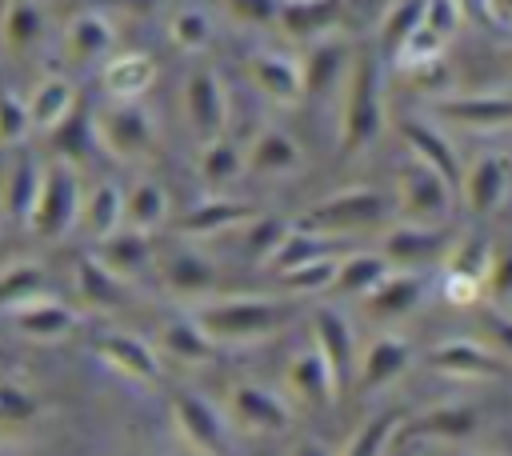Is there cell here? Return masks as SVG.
I'll return each instance as SVG.
<instances>
[{"instance_id": "5bb4252c", "label": "cell", "mask_w": 512, "mask_h": 456, "mask_svg": "<svg viewBox=\"0 0 512 456\" xmlns=\"http://www.w3.org/2000/svg\"><path fill=\"white\" fill-rule=\"evenodd\" d=\"M424 292H428V276L424 272H416V268H392L360 304H364V312L376 324H396V320H404L408 312L420 308Z\"/></svg>"}, {"instance_id": "4fadbf2b", "label": "cell", "mask_w": 512, "mask_h": 456, "mask_svg": "<svg viewBox=\"0 0 512 456\" xmlns=\"http://www.w3.org/2000/svg\"><path fill=\"white\" fill-rule=\"evenodd\" d=\"M308 320H312V344L320 348V356L328 360V368L336 372V384L344 392L348 384H356V364H360L352 320L340 308H332V304H320Z\"/></svg>"}, {"instance_id": "681fc988", "label": "cell", "mask_w": 512, "mask_h": 456, "mask_svg": "<svg viewBox=\"0 0 512 456\" xmlns=\"http://www.w3.org/2000/svg\"><path fill=\"white\" fill-rule=\"evenodd\" d=\"M92 136H96V120H88L84 104H76L72 116H68L60 128H52V144H56V152H64V156H80Z\"/></svg>"}, {"instance_id": "836d02e7", "label": "cell", "mask_w": 512, "mask_h": 456, "mask_svg": "<svg viewBox=\"0 0 512 456\" xmlns=\"http://www.w3.org/2000/svg\"><path fill=\"white\" fill-rule=\"evenodd\" d=\"M320 256H340L336 236H324V232H312L304 224H292V232L284 236V244L272 252V260L264 268L284 272V268H296V264H308V260H320Z\"/></svg>"}, {"instance_id": "ba28073f", "label": "cell", "mask_w": 512, "mask_h": 456, "mask_svg": "<svg viewBox=\"0 0 512 456\" xmlns=\"http://www.w3.org/2000/svg\"><path fill=\"white\" fill-rule=\"evenodd\" d=\"M432 120L468 128V132H496L512 128V92H456L432 100Z\"/></svg>"}, {"instance_id": "6da1fadb", "label": "cell", "mask_w": 512, "mask_h": 456, "mask_svg": "<svg viewBox=\"0 0 512 456\" xmlns=\"http://www.w3.org/2000/svg\"><path fill=\"white\" fill-rule=\"evenodd\" d=\"M188 312L224 348V344H256L284 332L300 308L276 296H228V300H200Z\"/></svg>"}, {"instance_id": "f1b7e54d", "label": "cell", "mask_w": 512, "mask_h": 456, "mask_svg": "<svg viewBox=\"0 0 512 456\" xmlns=\"http://www.w3.org/2000/svg\"><path fill=\"white\" fill-rule=\"evenodd\" d=\"M352 60H356V56L348 52L344 40H332V36L316 40L312 52L304 56V88H308V96H320V92H328L340 76H348Z\"/></svg>"}, {"instance_id": "2e32d148", "label": "cell", "mask_w": 512, "mask_h": 456, "mask_svg": "<svg viewBox=\"0 0 512 456\" xmlns=\"http://www.w3.org/2000/svg\"><path fill=\"white\" fill-rule=\"evenodd\" d=\"M284 392H288V400L300 404V408H328V404L336 400V392H340L336 372L328 368V360L320 356L316 344H312V348H300V352L292 356V364H288V372H284Z\"/></svg>"}, {"instance_id": "f35d334b", "label": "cell", "mask_w": 512, "mask_h": 456, "mask_svg": "<svg viewBox=\"0 0 512 456\" xmlns=\"http://www.w3.org/2000/svg\"><path fill=\"white\" fill-rule=\"evenodd\" d=\"M424 12H428V0H392L380 20V52L396 60V52L408 44V36L424 24Z\"/></svg>"}, {"instance_id": "603a6c76", "label": "cell", "mask_w": 512, "mask_h": 456, "mask_svg": "<svg viewBox=\"0 0 512 456\" xmlns=\"http://www.w3.org/2000/svg\"><path fill=\"white\" fill-rule=\"evenodd\" d=\"M344 4L348 0H284L276 24L292 40H324L344 16Z\"/></svg>"}, {"instance_id": "6125c7cd", "label": "cell", "mask_w": 512, "mask_h": 456, "mask_svg": "<svg viewBox=\"0 0 512 456\" xmlns=\"http://www.w3.org/2000/svg\"><path fill=\"white\" fill-rule=\"evenodd\" d=\"M508 60H512V44H508Z\"/></svg>"}, {"instance_id": "9a60e30c", "label": "cell", "mask_w": 512, "mask_h": 456, "mask_svg": "<svg viewBox=\"0 0 512 456\" xmlns=\"http://www.w3.org/2000/svg\"><path fill=\"white\" fill-rule=\"evenodd\" d=\"M184 112H188V124L192 132L208 144L216 136H224V120H228V96H224V84L212 68H196L188 80H184Z\"/></svg>"}, {"instance_id": "b9f144b4", "label": "cell", "mask_w": 512, "mask_h": 456, "mask_svg": "<svg viewBox=\"0 0 512 456\" xmlns=\"http://www.w3.org/2000/svg\"><path fill=\"white\" fill-rule=\"evenodd\" d=\"M240 168H244V152H240V144H236L228 132L204 144V152H200V180H204L208 188L232 184V180L240 176Z\"/></svg>"}, {"instance_id": "7bdbcfd3", "label": "cell", "mask_w": 512, "mask_h": 456, "mask_svg": "<svg viewBox=\"0 0 512 456\" xmlns=\"http://www.w3.org/2000/svg\"><path fill=\"white\" fill-rule=\"evenodd\" d=\"M336 272H340V256H320V260L284 268L280 284L288 292H296V296H316V292H332L336 288Z\"/></svg>"}, {"instance_id": "9f6ffc18", "label": "cell", "mask_w": 512, "mask_h": 456, "mask_svg": "<svg viewBox=\"0 0 512 456\" xmlns=\"http://www.w3.org/2000/svg\"><path fill=\"white\" fill-rule=\"evenodd\" d=\"M460 8H464V20L468 24H480V28H496L500 24L496 0H460Z\"/></svg>"}, {"instance_id": "8fae6325", "label": "cell", "mask_w": 512, "mask_h": 456, "mask_svg": "<svg viewBox=\"0 0 512 456\" xmlns=\"http://www.w3.org/2000/svg\"><path fill=\"white\" fill-rule=\"evenodd\" d=\"M428 368L464 384H484L508 376V356L500 348H484L480 340H440L428 352Z\"/></svg>"}, {"instance_id": "cb8c5ba5", "label": "cell", "mask_w": 512, "mask_h": 456, "mask_svg": "<svg viewBox=\"0 0 512 456\" xmlns=\"http://www.w3.org/2000/svg\"><path fill=\"white\" fill-rule=\"evenodd\" d=\"M8 316H12V324H16V332H20V336L44 340V344L64 340V336L76 328V312H72L68 304L52 300V296H36V300L20 304V308H16V312H8Z\"/></svg>"}, {"instance_id": "60d3db41", "label": "cell", "mask_w": 512, "mask_h": 456, "mask_svg": "<svg viewBox=\"0 0 512 456\" xmlns=\"http://www.w3.org/2000/svg\"><path fill=\"white\" fill-rule=\"evenodd\" d=\"M44 296V268L40 260H16L0 272V312H16L20 304Z\"/></svg>"}, {"instance_id": "ffe728a7", "label": "cell", "mask_w": 512, "mask_h": 456, "mask_svg": "<svg viewBox=\"0 0 512 456\" xmlns=\"http://www.w3.org/2000/svg\"><path fill=\"white\" fill-rule=\"evenodd\" d=\"M248 72H252V84L272 104H296L300 96H308V88H304V60H296V56H284V52H252Z\"/></svg>"}, {"instance_id": "d6a6232c", "label": "cell", "mask_w": 512, "mask_h": 456, "mask_svg": "<svg viewBox=\"0 0 512 456\" xmlns=\"http://www.w3.org/2000/svg\"><path fill=\"white\" fill-rule=\"evenodd\" d=\"M388 272H392V260L384 252H348V256H340V272H336V288L332 292L364 300Z\"/></svg>"}, {"instance_id": "9c48e42d", "label": "cell", "mask_w": 512, "mask_h": 456, "mask_svg": "<svg viewBox=\"0 0 512 456\" xmlns=\"http://www.w3.org/2000/svg\"><path fill=\"white\" fill-rule=\"evenodd\" d=\"M172 420L184 436V444L200 456H224L228 452V412H220L212 400L196 396V392H176L172 396Z\"/></svg>"}, {"instance_id": "ac0fdd59", "label": "cell", "mask_w": 512, "mask_h": 456, "mask_svg": "<svg viewBox=\"0 0 512 456\" xmlns=\"http://www.w3.org/2000/svg\"><path fill=\"white\" fill-rule=\"evenodd\" d=\"M96 356L112 372H120L124 380H132V384H156L160 380V356H156V348L148 340L132 336V332H104L96 340Z\"/></svg>"}, {"instance_id": "e0dca14e", "label": "cell", "mask_w": 512, "mask_h": 456, "mask_svg": "<svg viewBox=\"0 0 512 456\" xmlns=\"http://www.w3.org/2000/svg\"><path fill=\"white\" fill-rule=\"evenodd\" d=\"M412 364V344L396 332H380L364 352H360V364H356V388L360 392H380L388 384H396Z\"/></svg>"}, {"instance_id": "91938a15", "label": "cell", "mask_w": 512, "mask_h": 456, "mask_svg": "<svg viewBox=\"0 0 512 456\" xmlns=\"http://www.w3.org/2000/svg\"><path fill=\"white\" fill-rule=\"evenodd\" d=\"M496 12H500V24H512V0H496Z\"/></svg>"}, {"instance_id": "30bf717a", "label": "cell", "mask_w": 512, "mask_h": 456, "mask_svg": "<svg viewBox=\"0 0 512 456\" xmlns=\"http://www.w3.org/2000/svg\"><path fill=\"white\" fill-rule=\"evenodd\" d=\"M452 244H456V236L444 224H412V220H404V224L384 232V248L380 252L392 260V268L424 272L428 264H444Z\"/></svg>"}, {"instance_id": "8d00e7d4", "label": "cell", "mask_w": 512, "mask_h": 456, "mask_svg": "<svg viewBox=\"0 0 512 456\" xmlns=\"http://www.w3.org/2000/svg\"><path fill=\"white\" fill-rule=\"evenodd\" d=\"M40 180H44V168L32 164V160H20V164L8 172L0 200H4V216H8L12 224H28L32 204H36V196H40Z\"/></svg>"}, {"instance_id": "5b68a950", "label": "cell", "mask_w": 512, "mask_h": 456, "mask_svg": "<svg viewBox=\"0 0 512 456\" xmlns=\"http://www.w3.org/2000/svg\"><path fill=\"white\" fill-rule=\"evenodd\" d=\"M80 208H84V192H80L76 172L68 164H48L44 180H40V196L28 216V228L44 240H56L80 224Z\"/></svg>"}, {"instance_id": "11a10c76", "label": "cell", "mask_w": 512, "mask_h": 456, "mask_svg": "<svg viewBox=\"0 0 512 456\" xmlns=\"http://www.w3.org/2000/svg\"><path fill=\"white\" fill-rule=\"evenodd\" d=\"M488 328H492L496 348L512 360V312H508V308H492V312H488Z\"/></svg>"}, {"instance_id": "94428289", "label": "cell", "mask_w": 512, "mask_h": 456, "mask_svg": "<svg viewBox=\"0 0 512 456\" xmlns=\"http://www.w3.org/2000/svg\"><path fill=\"white\" fill-rule=\"evenodd\" d=\"M112 4H124V8H152V4H160V0H112Z\"/></svg>"}, {"instance_id": "ab89813d", "label": "cell", "mask_w": 512, "mask_h": 456, "mask_svg": "<svg viewBox=\"0 0 512 456\" xmlns=\"http://www.w3.org/2000/svg\"><path fill=\"white\" fill-rule=\"evenodd\" d=\"M116 44V32L108 24L104 12H80L72 24H68V52L76 60H96L104 56L108 48Z\"/></svg>"}, {"instance_id": "7402d4cb", "label": "cell", "mask_w": 512, "mask_h": 456, "mask_svg": "<svg viewBox=\"0 0 512 456\" xmlns=\"http://www.w3.org/2000/svg\"><path fill=\"white\" fill-rule=\"evenodd\" d=\"M160 272H164V284L176 292V296H208L216 284H220V272L216 264L196 252L192 244H176L160 256Z\"/></svg>"}, {"instance_id": "74e56055", "label": "cell", "mask_w": 512, "mask_h": 456, "mask_svg": "<svg viewBox=\"0 0 512 456\" xmlns=\"http://www.w3.org/2000/svg\"><path fill=\"white\" fill-rule=\"evenodd\" d=\"M164 216H168V192L156 180H136L124 192V224L128 228L152 232V228L164 224Z\"/></svg>"}, {"instance_id": "d590c367", "label": "cell", "mask_w": 512, "mask_h": 456, "mask_svg": "<svg viewBox=\"0 0 512 456\" xmlns=\"http://www.w3.org/2000/svg\"><path fill=\"white\" fill-rule=\"evenodd\" d=\"M0 36L8 52H28L44 36V8L36 0H8L0 16Z\"/></svg>"}, {"instance_id": "3957f363", "label": "cell", "mask_w": 512, "mask_h": 456, "mask_svg": "<svg viewBox=\"0 0 512 456\" xmlns=\"http://www.w3.org/2000/svg\"><path fill=\"white\" fill-rule=\"evenodd\" d=\"M396 216V200H388L380 188H340L312 204L300 224L324 236H352V232H380Z\"/></svg>"}, {"instance_id": "52a82bcc", "label": "cell", "mask_w": 512, "mask_h": 456, "mask_svg": "<svg viewBox=\"0 0 512 456\" xmlns=\"http://www.w3.org/2000/svg\"><path fill=\"white\" fill-rule=\"evenodd\" d=\"M224 412H228L232 428L260 432V436H280L292 424V400H284L280 392H272L264 384H252V380H240V384L228 388Z\"/></svg>"}, {"instance_id": "4316f807", "label": "cell", "mask_w": 512, "mask_h": 456, "mask_svg": "<svg viewBox=\"0 0 512 456\" xmlns=\"http://www.w3.org/2000/svg\"><path fill=\"white\" fill-rule=\"evenodd\" d=\"M300 164H304V152L284 128H264L248 148V168L256 176H292L300 172Z\"/></svg>"}, {"instance_id": "6f0895ef", "label": "cell", "mask_w": 512, "mask_h": 456, "mask_svg": "<svg viewBox=\"0 0 512 456\" xmlns=\"http://www.w3.org/2000/svg\"><path fill=\"white\" fill-rule=\"evenodd\" d=\"M280 4H284V0H232V8H236L244 20H260V24L276 20V16H280Z\"/></svg>"}, {"instance_id": "484cf974", "label": "cell", "mask_w": 512, "mask_h": 456, "mask_svg": "<svg viewBox=\"0 0 512 456\" xmlns=\"http://www.w3.org/2000/svg\"><path fill=\"white\" fill-rule=\"evenodd\" d=\"M76 288L100 312H116V308L128 304V276L108 268L100 256H80L76 260Z\"/></svg>"}, {"instance_id": "f6af8a7d", "label": "cell", "mask_w": 512, "mask_h": 456, "mask_svg": "<svg viewBox=\"0 0 512 456\" xmlns=\"http://www.w3.org/2000/svg\"><path fill=\"white\" fill-rule=\"evenodd\" d=\"M36 416H40V396L28 384L0 380V432L28 428Z\"/></svg>"}, {"instance_id": "db71d44e", "label": "cell", "mask_w": 512, "mask_h": 456, "mask_svg": "<svg viewBox=\"0 0 512 456\" xmlns=\"http://www.w3.org/2000/svg\"><path fill=\"white\" fill-rule=\"evenodd\" d=\"M424 24H428L432 32H440L444 40H452V36L460 32V24H468V20H464V8H460V0H428Z\"/></svg>"}, {"instance_id": "680465c9", "label": "cell", "mask_w": 512, "mask_h": 456, "mask_svg": "<svg viewBox=\"0 0 512 456\" xmlns=\"http://www.w3.org/2000/svg\"><path fill=\"white\" fill-rule=\"evenodd\" d=\"M288 456H336V452H332L324 440L304 436V440H296V444H292V452H288Z\"/></svg>"}, {"instance_id": "83f0119b", "label": "cell", "mask_w": 512, "mask_h": 456, "mask_svg": "<svg viewBox=\"0 0 512 456\" xmlns=\"http://www.w3.org/2000/svg\"><path fill=\"white\" fill-rule=\"evenodd\" d=\"M476 432V412L464 404H440L428 408L420 416H412L408 424L400 420L396 436H424V440H468Z\"/></svg>"}, {"instance_id": "7a4b0ae2", "label": "cell", "mask_w": 512, "mask_h": 456, "mask_svg": "<svg viewBox=\"0 0 512 456\" xmlns=\"http://www.w3.org/2000/svg\"><path fill=\"white\" fill-rule=\"evenodd\" d=\"M384 128V72L376 52H356L344 76V108H340V152L356 156L376 144Z\"/></svg>"}, {"instance_id": "f5cc1de1", "label": "cell", "mask_w": 512, "mask_h": 456, "mask_svg": "<svg viewBox=\"0 0 512 456\" xmlns=\"http://www.w3.org/2000/svg\"><path fill=\"white\" fill-rule=\"evenodd\" d=\"M440 296H444L448 304H460V308H464V304H476V300L484 296V280L444 268V272H440Z\"/></svg>"}, {"instance_id": "d6986e66", "label": "cell", "mask_w": 512, "mask_h": 456, "mask_svg": "<svg viewBox=\"0 0 512 456\" xmlns=\"http://www.w3.org/2000/svg\"><path fill=\"white\" fill-rule=\"evenodd\" d=\"M400 136H404V144H408V152H412L416 160L432 164L440 176H448V180L460 188V180H464V164H460V152L452 148V140L440 132V124H436V120L404 116V120H400Z\"/></svg>"}, {"instance_id": "bcb514c9", "label": "cell", "mask_w": 512, "mask_h": 456, "mask_svg": "<svg viewBox=\"0 0 512 456\" xmlns=\"http://www.w3.org/2000/svg\"><path fill=\"white\" fill-rule=\"evenodd\" d=\"M168 40L184 52H204L212 44V16L204 8H176L168 16Z\"/></svg>"}, {"instance_id": "c3c4849f", "label": "cell", "mask_w": 512, "mask_h": 456, "mask_svg": "<svg viewBox=\"0 0 512 456\" xmlns=\"http://www.w3.org/2000/svg\"><path fill=\"white\" fill-rule=\"evenodd\" d=\"M288 232H292L288 220H280V216H256V220L248 224V232H244V240H248V256H252L256 264H268L272 252L284 244Z\"/></svg>"}, {"instance_id": "7c38bea8", "label": "cell", "mask_w": 512, "mask_h": 456, "mask_svg": "<svg viewBox=\"0 0 512 456\" xmlns=\"http://www.w3.org/2000/svg\"><path fill=\"white\" fill-rule=\"evenodd\" d=\"M512 188V160L504 152H480L464 164V180H460V196L464 208L472 216H496L504 196Z\"/></svg>"}, {"instance_id": "4dcf8cb0", "label": "cell", "mask_w": 512, "mask_h": 456, "mask_svg": "<svg viewBox=\"0 0 512 456\" xmlns=\"http://www.w3.org/2000/svg\"><path fill=\"white\" fill-rule=\"evenodd\" d=\"M152 252H156V240H152V232H140V228H116L112 236H104L100 244H96V256L108 264V268H116L120 276H132V272H140L148 260H152Z\"/></svg>"}, {"instance_id": "44dd1931", "label": "cell", "mask_w": 512, "mask_h": 456, "mask_svg": "<svg viewBox=\"0 0 512 456\" xmlns=\"http://www.w3.org/2000/svg\"><path fill=\"white\" fill-rule=\"evenodd\" d=\"M252 220H256V208H252L248 200H236V196H208V200H200L196 208L184 212L180 236H184V240H204V236H216V232L248 228Z\"/></svg>"}, {"instance_id": "1f68e13d", "label": "cell", "mask_w": 512, "mask_h": 456, "mask_svg": "<svg viewBox=\"0 0 512 456\" xmlns=\"http://www.w3.org/2000/svg\"><path fill=\"white\" fill-rule=\"evenodd\" d=\"M76 104H80V100H76V88H72L64 76H48V80H40V84L32 88V96H28L32 128H40V132L60 128V124L72 116Z\"/></svg>"}, {"instance_id": "f546056e", "label": "cell", "mask_w": 512, "mask_h": 456, "mask_svg": "<svg viewBox=\"0 0 512 456\" xmlns=\"http://www.w3.org/2000/svg\"><path fill=\"white\" fill-rule=\"evenodd\" d=\"M80 228L100 244L104 236H112L116 228H124V192L112 180H100L96 188L84 192V208H80Z\"/></svg>"}, {"instance_id": "d4e9b609", "label": "cell", "mask_w": 512, "mask_h": 456, "mask_svg": "<svg viewBox=\"0 0 512 456\" xmlns=\"http://www.w3.org/2000/svg\"><path fill=\"white\" fill-rule=\"evenodd\" d=\"M100 84L112 100H140L156 84V60L148 52H120L100 68Z\"/></svg>"}, {"instance_id": "ee69618b", "label": "cell", "mask_w": 512, "mask_h": 456, "mask_svg": "<svg viewBox=\"0 0 512 456\" xmlns=\"http://www.w3.org/2000/svg\"><path fill=\"white\" fill-rule=\"evenodd\" d=\"M396 432H400V416H396V412H380V416L364 420L360 432H356L336 456H384L388 444L396 440Z\"/></svg>"}, {"instance_id": "f907efd6", "label": "cell", "mask_w": 512, "mask_h": 456, "mask_svg": "<svg viewBox=\"0 0 512 456\" xmlns=\"http://www.w3.org/2000/svg\"><path fill=\"white\" fill-rule=\"evenodd\" d=\"M484 296L496 300L500 308L512 304V244H496L488 276H484Z\"/></svg>"}, {"instance_id": "277c9868", "label": "cell", "mask_w": 512, "mask_h": 456, "mask_svg": "<svg viewBox=\"0 0 512 456\" xmlns=\"http://www.w3.org/2000/svg\"><path fill=\"white\" fill-rule=\"evenodd\" d=\"M456 184L448 176H440L432 164L408 156L396 172V212L400 220H412V224H444L452 216V204H456Z\"/></svg>"}, {"instance_id": "7dc6e473", "label": "cell", "mask_w": 512, "mask_h": 456, "mask_svg": "<svg viewBox=\"0 0 512 456\" xmlns=\"http://www.w3.org/2000/svg\"><path fill=\"white\" fill-rule=\"evenodd\" d=\"M492 252H496V244H492L484 232H468V236H456V244H452L448 260H444V268L484 280V276H488V264H492Z\"/></svg>"}, {"instance_id": "e575fe53", "label": "cell", "mask_w": 512, "mask_h": 456, "mask_svg": "<svg viewBox=\"0 0 512 456\" xmlns=\"http://www.w3.org/2000/svg\"><path fill=\"white\" fill-rule=\"evenodd\" d=\"M164 352L168 356H176V360H192V364H204V360H212L216 352H220V344L196 324V316L192 312H184V316H176V320H168L164 324Z\"/></svg>"}, {"instance_id": "816d5d0a", "label": "cell", "mask_w": 512, "mask_h": 456, "mask_svg": "<svg viewBox=\"0 0 512 456\" xmlns=\"http://www.w3.org/2000/svg\"><path fill=\"white\" fill-rule=\"evenodd\" d=\"M28 128H32L28 100H20L16 92H0V144H16V140H24Z\"/></svg>"}, {"instance_id": "8992f818", "label": "cell", "mask_w": 512, "mask_h": 456, "mask_svg": "<svg viewBox=\"0 0 512 456\" xmlns=\"http://www.w3.org/2000/svg\"><path fill=\"white\" fill-rule=\"evenodd\" d=\"M96 140L116 156V160H140L156 144L152 116L136 100H112L104 112H96Z\"/></svg>"}]
</instances>
